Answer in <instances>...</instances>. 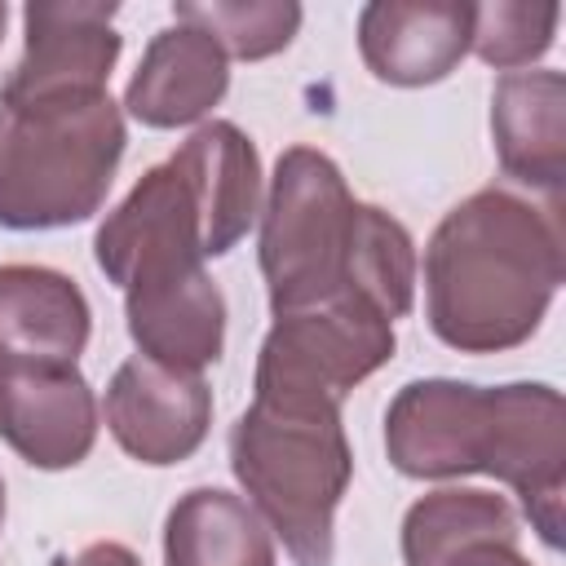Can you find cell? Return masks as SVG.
<instances>
[{
    "mask_svg": "<svg viewBox=\"0 0 566 566\" xmlns=\"http://www.w3.org/2000/svg\"><path fill=\"white\" fill-rule=\"evenodd\" d=\"M172 18L208 31L226 57L261 62L296 40L305 13L292 0H177Z\"/></svg>",
    "mask_w": 566,
    "mask_h": 566,
    "instance_id": "19",
    "label": "cell"
},
{
    "mask_svg": "<svg viewBox=\"0 0 566 566\" xmlns=\"http://www.w3.org/2000/svg\"><path fill=\"white\" fill-rule=\"evenodd\" d=\"M420 270L424 318L447 349H517L539 332L566 279L562 203L482 186L433 226Z\"/></svg>",
    "mask_w": 566,
    "mask_h": 566,
    "instance_id": "1",
    "label": "cell"
},
{
    "mask_svg": "<svg viewBox=\"0 0 566 566\" xmlns=\"http://www.w3.org/2000/svg\"><path fill=\"white\" fill-rule=\"evenodd\" d=\"M226 88H230L226 49L190 22H172L150 35L124 88V111L142 128H186L199 124L226 97Z\"/></svg>",
    "mask_w": 566,
    "mask_h": 566,
    "instance_id": "15",
    "label": "cell"
},
{
    "mask_svg": "<svg viewBox=\"0 0 566 566\" xmlns=\"http://www.w3.org/2000/svg\"><path fill=\"white\" fill-rule=\"evenodd\" d=\"M473 40L464 0H371L358 9V53L380 84L424 88L447 80Z\"/></svg>",
    "mask_w": 566,
    "mask_h": 566,
    "instance_id": "12",
    "label": "cell"
},
{
    "mask_svg": "<svg viewBox=\"0 0 566 566\" xmlns=\"http://www.w3.org/2000/svg\"><path fill=\"white\" fill-rule=\"evenodd\" d=\"M4 18H9V4L0 0V35H4Z\"/></svg>",
    "mask_w": 566,
    "mask_h": 566,
    "instance_id": "23",
    "label": "cell"
},
{
    "mask_svg": "<svg viewBox=\"0 0 566 566\" xmlns=\"http://www.w3.org/2000/svg\"><path fill=\"white\" fill-rule=\"evenodd\" d=\"M230 473L296 566H332L336 509L354 478L340 402L252 394L230 424Z\"/></svg>",
    "mask_w": 566,
    "mask_h": 566,
    "instance_id": "3",
    "label": "cell"
},
{
    "mask_svg": "<svg viewBox=\"0 0 566 566\" xmlns=\"http://www.w3.org/2000/svg\"><path fill=\"white\" fill-rule=\"evenodd\" d=\"M111 0H31L22 9V57L0 84V106L111 93L124 35Z\"/></svg>",
    "mask_w": 566,
    "mask_h": 566,
    "instance_id": "8",
    "label": "cell"
},
{
    "mask_svg": "<svg viewBox=\"0 0 566 566\" xmlns=\"http://www.w3.org/2000/svg\"><path fill=\"white\" fill-rule=\"evenodd\" d=\"M562 9L553 0H491L473 4V40L469 49L495 71H522L539 62L557 40Z\"/></svg>",
    "mask_w": 566,
    "mask_h": 566,
    "instance_id": "20",
    "label": "cell"
},
{
    "mask_svg": "<svg viewBox=\"0 0 566 566\" xmlns=\"http://www.w3.org/2000/svg\"><path fill=\"white\" fill-rule=\"evenodd\" d=\"M71 566H142V557L128 548V544H115V539H102V544H88Z\"/></svg>",
    "mask_w": 566,
    "mask_h": 566,
    "instance_id": "22",
    "label": "cell"
},
{
    "mask_svg": "<svg viewBox=\"0 0 566 566\" xmlns=\"http://www.w3.org/2000/svg\"><path fill=\"white\" fill-rule=\"evenodd\" d=\"M394 318L363 292L274 314L252 371V394H301L345 402L354 385L394 358Z\"/></svg>",
    "mask_w": 566,
    "mask_h": 566,
    "instance_id": "5",
    "label": "cell"
},
{
    "mask_svg": "<svg viewBox=\"0 0 566 566\" xmlns=\"http://www.w3.org/2000/svg\"><path fill=\"white\" fill-rule=\"evenodd\" d=\"M164 566H279V553L243 495L190 486L164 517Z\"/></svg>",
    "mask_w": 566,
    "mask_h": 566,
    "instance_id": "17",
    "label": "cell"
},
{
    "mask_svg": "<svg viewBox=\"0 0 566 566\" xmlns=\"http://www.w3.org/2000/svg\"><path fill=\"white\" fill-rule=\"evenodd\" d=\"M0 526H4V478H0Z\"/></svg>",
    "mask_w": 566,
    "mask_h": 566,
    "instance_id": "24",
    "label": "cell"
},
{
    "mask_svg": "<svg viewBox=\"0 0 566 566\" xmlns=\"http://www.w3.org/2000/svg\"><path fill=\"white\" fill-rule=\"evenodd\" d=\"M491 433V385L451 376L407 380L385 407V455L402 478L442 482L482 473Z\"/></svg>",
    "mask_w": 566,
    "mask_h": 566,
    "instance_id": "9",
    "label": "cell"
},
{
    "mask_svg": "<svg viewBox=\"0 0 566 566\" xmlns=\"http://www.w3.org/2000/svg\"><path fill=\"white\" fill-rule=\"evenodd\" d=\"M482 539H522L513 504L482 486H442L402 513V562L447 566L460 548Z\"/></svg>",
    "mask_w": 566,
    "mask_h": 566,
    "instance_id": "18",
    "label": "cell"
},
{
    "mask_svg": "<svg viewBox=\"0 0 566 566\" xmlns=\"http://www.w3.org/2000/svg\"><path fill=\"white\" fill-rule=\"evenodd\" d=\"M491 142L504 177L562 203L566 186V75L509 71L491 93Z\"/></svg>",
    "mask_w": 566,
    "mask_h": 566,
    "instance_id": "16",
    "label": "cell"
},
{
    "mask_svg": "<svg viewBox=\"0 0 566 566\" xmlns=\"http://www.w3.org/2000/svg\"><path fill=\"white\" fill-rule=\"evenodd\" d=\"M482 473L513 486L522 513L548 548L562 544L566 495V402L544 380L491 385V433Z\"/></svg>",
    "mask_w": 566,
    "mask_h": 566,
    "instance_id": "7",
    "label": "cell"
},
{
    "mask_svg": "<svg viewBox=\"0 0 566 566\" xmlns=\"http://www.w3.org/2000/svg\"><path fill=\"white\" fill-rule=\"evenodd\" d=\"M0 438L31 469H75L97 442L93 385L80 367L0 363Z\"/></svg>",
    "mask_w": 566,
    "mask_h": 566,
    "instance_id": "11",
    "label": "cell"
},
{
    "mask_svg": "<svg viewBox=\"0 0 566 566\" xmlns=\"http://www.w3.org/2000/svg\"><path fill=\"white\" fill-rule=\"evenodd\" d=\"M168 164L186 177L199 203L203 256H226L256 226L265 203L256 142L230 119H208L168 155Z\"/></svg>",
    "mask_w": 566,
    "mask_h": 566,
    "instance_id": "13",
    "label": "cell"
},
{
    "mask_svg": "<svg viewBox=\"0 0 566 566\" xmlns=\"http://www.w3.org/2000/svg\"><path fill=\"white\" fill-rule=\"evenodd\" d=\"M517 544L522 539H482V544L460 548L447 566H535Z\"/></svg>",
    "mask_w": 566,
    "mask_h": 566,
    "instance_id": "21",
    "label": "cell"
},
{
    "mask_svg": "<svg viewBox=\"0 0 566 566\" xmlns=\"http://www.w3.org/2000/svg\"><path fill=\"white\" fill-rule=\"evenodd\" d=\"M93 332L84 287L53 265H0V363L75 367Z\"/></svg>",
    "mask_w": 566,
    "mask_h": 566,
    "instance_id": "14",
    "label": "cell"
},
{
    "mask_svg": "<svg viewBox=\"0 0 566 566\" xmlns=\"http://www.w3.org/2000/svg\"><path fill=\"white\" fill-rule=\"evenodd\" d=\"M256 261L274 314L340 292L371 296L394 323L416 305V243L398 217L354 199L340 164L314 146H287L274 164Z\"/></svg>",
    "mask_w": 566,
    "mask_h": 566,
    "instance_id": "2",
    "label": "cell"
},
{
    "mask_svg": "<svg viewBox=\"0 0 566 566\" xmlns=\"http://www.w3.org/2000/svg\"><path fill=\"white\" fill-rule=\"evenodd\" d=\"M93 261L124 292V301L208 274L199 203L168 159L146 168L137 186L102 217L93 234Z\"/></svg>",
    "mask_w": 566,
    "mask_h": 566,
    "instance_id": "6",
    "label": "cell"
},
{
    "mask_svg": "<svg viewBox=\"0 0 566 566\" xmlns=\"http://www.w3.org/2000/svg\"><path fill=\"white\" fill-rule=\"evenodd\" d=\"M102 416L124 455L150 469H168L203 447L212 429V389L203 376L172 371L133 354L106 380Z\"/></svg>",
    "mask_w": 566,
    "mask_h": 566,
    "instance_id": "10",
    "label": "cell"
},
{
    "mask_svg": "<svg viewBox=\"0 0 566 566\" xmlns=\"http://www.w3.org/2000/svg\"><path fill=\"white\" fill-rule=\"evenodd\" d=\"M128 146L111 93L0 106V226L62 230L88 221Z\"/></svg>",
    "mask_w": 566,
    "mask_h": 566,
    "instance_id": "4",
    "label": "cell"
}]
</instances>
